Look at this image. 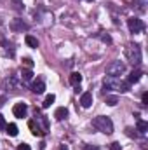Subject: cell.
Here are the masks:
<instances>
[{"label":"cell","mask_w":148,"mask_h":150,"mask_svg":"<svg viewBox=\"0 0 148 150\" xmlns=\"http://www.w3.org/2000/svg\"><path fill=\"white\" fill-rule=\"evenodd\" d=\"M125 58L129 59V63L132 65V67H138L140 63H141V47L138 45V44H131V45H127L125 47Z\"/></svg>","instance_id":"obj_3"},{"label":"cell","mask_w":148,"mask_h":150,"mask_svg":"<svg viewBox=\"0 0 148 150\" xmlns=\"http://www.w3.org/2000/svg\"><path fill=\"white\" fill-rule=\"evenodd\" d=\"M92 126H94L98 131L105 133V134H111V133H113V122H111L110 117H106V115L94 117V119H92Z\"/></svg>","instance_id":"obj_2"},{"label":"cell","mask_w":148,"mask_h":150,"mask_svg":"<svg viewBox=\"0 0 148 150\" xmlns=\"http://www.w3.org/2000/svg\"><path fill=\"white\" fill-rule=\"evenodd\" d=\"M5 133H7L9 136H18V126H16V124L5 126Z\"/></svg>","instance_id":"obj_17"},{"label":"cell","mask_w":148,"mask_h":150,"mask_svg":"<svg viewBox=\"0 0 148 150\" xmlns=\"http://www.w3.org/2000/svg\"><path fill=\"white\" fill-rule=\"evenodd\" d=\"M28 126H30L33 136H45L47 131H49V120H47V117L40 115L37 108H35V119H32L28 122Z\"/></svg>","instance_id":"obj_1"},{"label":"cell","mask_w":148,"mask_h":150,"mask_svg":"<svg viewBox=\"0 0 148 150\" xmlns=\"http://www.w3.org/2000/svg\"><path fill=\"white\" fill-rule=\"evenodd\" d=\"M18 150H32V149H30L28 143H19V145H18Z\"/></svg>","instance_id":"obj_25"},{"label":"cell","mask_w":148,"mask_h":150,"mask_svg":"<svg viewBox=\"0 0 148 150\" xmlns=\"http://www.w3.org/2000/svg\"><path fill=\"white\" fill-rule=\"evenodd\" d=\"M12 2H14V5H12V7H14L16 11H23V7H25V5H23V2H21V0H12Z\"/></svg>","instance_id":"obj_23"},{"label":"cell","mask_w":148,"mask_h":150,"mask_svg":"<svg viewBox=\"0 0 148 150\" xmlns=\"http://www.w3.org/2000/svg\"><path fill=\"white\" fill-rule=\"evenodd\" d=\"M124 72H125V65L122 61H111L106 67V75H111V77H118Z\"/></svg>","instance_id":"obj_4"},{"label":"cell","mask_w":148,"mask_h":150,"mask_svg":"<svg viewBox=\"0 0 148 150\" xmlns=\"http://www.w3.org/2000/svg\"><path fill=\"white\" fill-rule=\"evenodd\" d=\"M101 40H103V42H106V44H111V37H110V35H101Z\"/></svg>","instance_id":"obj_28"},{"label":"cell","mask_w":148,"mask_h":150,"mask_svg":"<svg viewBox=\"0 0 148 150\" xmlns=\"http://www.w3.org/2000/svg\"><path fill=\"white\" fill-rule=\"evenodd\" d=\"M84 150H98V147H91V145H85Z\"/></svg>","instance_id":"obj_30"},{"label":"cell","mask_w":148,"mask_h":150,"mask_svg":"<svg viewBox=\"0 0 148 150\" xmlns=\"http://www.w3.org/2000/svg\"><path fill=\"white\" fill-rule=\"evenodd\" d=\"M80 82H82V75L78 74V72H73V74L70 75V84H72V86L78 87V86H80Z\"/></svg>","instance_id":"obj_13"},{"label":"cell","mask_w":148,"mask_h":150,"mask_svg":"<svg viewBox=\"0 0 148 150\" xmlns=\"http://www.w3.org/2000/svg\"><path fill=\"white\" fill-rule=\"evenodd\" d=\"M141 70H138V68H136V70H132V72H131V74H129V77H127V82H129V84H134V82H140V79H141Z\"/></svg>","instance_id":"obj_11"},{"label":"cell","mask_w":148,"mask_h":150,"mask_svg":"<svg viewBox=\"0 0 148 150\" xmlns=\"http://www.w3.org/2000/svg\"><path fill=\"white\" fill-rule=\"evenodd\" d=\"M118 84H120L118 77H111V75H106L105 80H103V86H105L106 91H117L118 89Z\"/></svg>","instance_id":"obj_6"},{"label":"cell","mask_w":148,"mask_h":150,"mask_svg":"<svg viewBox=\"0 0 148 150\" xmlns=\"http://www.w3.org/2000/svg\"><path fill=\"white\" fill-rule=\"evenodd\" d=\"M12 112H14V115H16L18 119H23V117H26V113H28V107H26V103H16L14 108H12Z\"/></svg>","instance_id":"obj_7"},{"label":"cell","mask_w":148,"mask_h":150,"mask_svg":"<svg viewBox=\"0 0 148 150\" xmlns=\"http://www.w3.org/2000/svg\"><path fill=\"white\" fill-rule=\"evenodd\" d=\"M136 131H140L141 134H145V133L148 131V122L141 120V119H138V122H136Z\"/></svg>","instance_id":"obj_14"},{"label":"cell","mask_w":148,"mask_h":150,"mask_svg":"<svg viewBox=\"0 0 148 150\" xmlns=\"http://www.w3.org/2000/svg\"><path fill=\"white\" fill-rule=\"evenodd\" d=\"M129 89H131V84H129L127 80H125V82H122V80H120V84H118V89H117V91H120V93H127Z\"/></svg>","instance_id":"obj_20"},{"label":"cell","mask_w":148,"mask_h":150,"mask_svg":"<svg viewBox=\"0 0 148 150\" xmlns=\"http://www.w3.org/2000/svg\"><path fill=\"white\" fill-rule=\"evenodd\" d=\"M5 126H7V124H5V119H4V115L0 113V129H5Z\"/></svg>","instance_id":"obj_26"},{"label":"cell","mask_w":148,"mask_h":150,"mask_svg":"<svg viewBox=\"0 0 148 150\" xmlns=\"http://www.w3.org/2000/svg\"><path fill=\"white\" fill-rule=\"evenodd\" d=\"M21 77H23V80H32L33 79V74H32L30 68H26V70H21Z\"/></svg>","instance_id":"obj_21"},{"label":"cell","mask_w":148,"mask_h":150,"mask_svg":"<svg viewBox=\"0 0 148 150\" xmlns=\"http://www.w3.org/2000/svg\"><path fill=\"white\" fill-rule=\"evenodd\" d=\"M127 26H129V32L131 33H141L145 30V25L140 18H129L127 19Z\"/></svg>","instance_id":"obj_5"},{"label":"cell","mask_w":148,"mask_h":150,"mask_svg":"<svg viewBox=\"0 0 148 150\" xmlns=\"http://www.w3.org/2000/svg\"><path fill=\"white\" fill-rule=\"evenodd\" d=\"M89 2H92V0H89Z\"/></svg>","instance_id":"obj_32"},{"label":"cell","mask_w":148,"mask_h":150,"mask_svg":"<svg viewBox=\"0 0 148 150\" xmlns=\"http://www.w3.org/2000/svg\"><path fill=\"white\" fill-rule=\"evenodd\" d=\"M32 91H33L35 94H42V93L45 91V82H44L42 77H38L37 80H33V84H32Z\"/></svg>","instance_id":"obj_9"},{"label":"cell","mask_w":148,"mask_h":150,"mask_svg":"<svg viewBox=\"0 0 148 150\" xmlns=\"http://www.w3.org/2000/svg\"><path fill=\"white\" fill-rule=\"evenodd\" d=\"M147 0H134V4H132V7L140 12V14H143V12H147Z\"/></svg>","instance_id":"obj_12"},{"label":"cell","mask_w":148,"mask_h":150,"mask_svg":"<svg viewBox=\"0 0 148 150\" xmlns=\"http://www.w3.org/2000/svg\"><path fill=\"white\" fill-rule=\"evenodd\" d=\"M54 101H56V96H54V94H47V98H45V101H44L42 107H44V108H49Z\"/></svg>","instance_id":"obj_19"},{"label":"cell","mask_w":148,"mask_h":150,"mask_svg":"<svg viewBox=\"0 0 148 150\" xmlns=\"http://www.w3.org/2000/svg\"><path fill=\"white\" fill-rule=\"evenodd\" d=\"M141 100H143V105H148V94H147V93L143 94V98H141Z\"/></svg>","instance_id":"obj_29"},{"label":"cell","mask_w":148,"mask_h":150,"mask_svg":"<svg viewBox=\"0 0 148 150\" xmlns=\"http://www.w3.org/2000/svg\"><path fill=\"white\" fill-rule=\"evenodd\" d=\"M23 65H25L26 68H32V67H33V61H32V58H25V59H23Z\"/></svg>","instance_id":"obj_24"},{"label":"cell","mask_w":148,"mask_h":150,"mask_svg":"<svg viewBox=\"0 0 148 150\" xmlns=\"http://www.w3.org/2000/svg\"><path fill=\"white\" fill-rule=\"evenodd\" d=\"M54 117H56L58 120H63V119H66V117H68V110H66L65 107H59V108L56 110V113H54Z\"/></svg>","instance_id":"obj_15"},{"label":"cell","mask_w":148,"mask_h":150,"mask_svg":"<svg viewBox=\"0 0 148 150\" xmlns=\"http://www.w3.org/2000/svg\"><path fill=\"white\" fill-rule=\"evenodd\" d=\"M80 105L84 107V108H89L91 105H92V93H84L82 96H80Z\"/></svg>","instance_id":"obj_10"},{"label":"cell","mask_w":148,"mask_h":150,"mask_svg":"<svg viewBox=\"0 0 148 150\" xmlns=\"http://www.w3.org/2000/svg\"><path fill=\"white\" fill-rule=\"evenodd\" d=\"M105 103H106L108 107H115V105L118 103V98H117L115 94H106V98H105Z\"/></svg>","instance_id":"obj_16"},{"label":"cell","mask_w":148,"mask_h":150,"mask_svg":"<svg viewBox=\"0 0 148 150\" xmlns=\"http://www.w3.org/2000/svg\"><path fill=\"white\" fill-rule=\"evenodd\" d=\"M59 150H70V149H68V145H61V147H59Z\"/></svg>","instance_id":"obj_31"},{"label":"cell","mask_w":148,"mask_h":150,"mask_svg":"<svg viewBox=\"0 0 148 150\" xmlns=\"http://www.w3.org/2000/svg\"><path fill=\"white\" fill-rule=\"evenodd\" d=\"M25 42H26L30 47H38V40L33 37V35H26V37H25Z\"/></svg>","instance_id":"obj_18"},{"label":"cell","mask_w":148,"mask_h":150,"mask_svg":"<svg viewBox=\"0 0 148 150\" xmlns=\"http://www.w3.org/2000/svg\"><path fill=\"white\" fill-rule=\"evenodd\" d=\"M4 84L7 86V89H14V87H16V79H14V77H11V79H7Z\"/></svg>","instance_id":"obj_22"},{"label":"cell","mask_w":148,"mask_h":150,"mask_svg":"<svg viewBox=\"0 0 148 150\" xmlns=\"http://www.w3.org/2000/svg\"><path fill=\"white\" fill-rule=\"evenodd\" d=\"M30 26L23 21V19H12V23H11V30L12 32H26Z\"/></svg>","instance_id":"obj_8"},{"label":"cell","mask_w":148,"mask_h":150,"mask_svg":"<svg viewBox=\"0 0 148 150\" xmlns=\"http://www.w3.org/2000/svg\"><path fill=\"white\" fill-rule=\"evenodd\" d=\"M110 150H120V143H117V142H113L110 145Z\"/></svg>","instance_id":"obj_27"}]
</instances>
